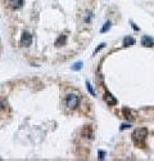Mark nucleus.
I'll return each mask as SVG.
<instances>
[{"instance_id":"13","label":"nucleus","mask_w":154,"mask_h":161,"mask_svg":"<svg viewBox=\"0 0 154 161\" xmlns=\"http://www.w3.org/2000/svg\"><path fill=\"white\" fill-rule=\"evenodd\" d=\"M130 126H131L130 124H123V125H122V126H121V130H125V129H128Z\"/></svg>"},{"instance_id":"6","label":"nucleus","mask_w":154,"mask_h":161,"mask_svg":"<svg viewBox=\"0 0 154 161\" xmlns=\"http://www.w3.org/2000/svg\"><path fill=\"white\" fill-rule=\"evenodd\" d=\"M141 44H143V46H153L154 45V40L150 36H143Z\"/></svg>"},{"instance_id":"8","label":"nucleus","mask_w":154,"mask_h":161,"mask_svg":"<svg viewBox=\"0 0 154 161\" xmlns=\"http://www.w3.org/2000/svg\"><path fill=\"white\" fill-rule=\"evenodd\" d=\"M66 40H67V36H66V35H62V36H59V38L57 39V41H55V45H57V46L64 45Z\"/></svg>"},{"instance_id":"12","label":"nucleus","mask_w":154,"mask_h":161,"mask_svg":"<svg viewBox=\"0 0 154 161\" xmlns=\"http://www.w3.org/2000/svg\"><path fill=\"white\" fill-rule=\"evenodd\" d=\"M104 46H106V44H104V43H103V44H101V45H99V46H98V48L95 49V52H94V53H98L99 51H101V49H103Z\"/></svg>"},{"instance_id":"14","label":"nucleus","mask_w":154,"mask_h":161,"mask_svg":"<svg viewBox=\"0 0 154 161\" xmlns=\"http://www.w3.org/2000/svg\"><path fill=\"white\" fill-rule=\"evenodd\" d=\"M99 156H100V157H99L100 160H104V156H106V153H104L103 151H100V152H99Z\"/></svg>"},{"instance_id":"3","label":"nucleus","mask_w":154,"mask_h":161,"mask_svg":"<svg viewBox=\"0 0 154 161\" xmlns=\"http://www.w3.org/2000/svg\"><path fill=\"white\" fill-rule=\"evenodd\" d=\"M31 44H32V35L30 34V32L24 31L22 34V36H21V45L22 46H30Z\"/></svg>"},{"instance_id":"11","label":"nucleus","mask_w":154,"mask_h":161,"mask_svg":"<svg viewBox=\"0 0 154 161\" xmlns=\"http://www.w3.org/2000/svg\"><path fill=\"white\" fill-rule=\"evenodd\" d=\"M86 88H87V90H89L90 94H91L93 97H95V92H94V89H93V87H91V84H90V83H86Z\"/></svg>"},{"instance_id":"9","label":"nucleus","mask_w":154,"mask_h":161,"mask_svg":"<svg viewBox=\"0 0 154 161\" xmlns=\"http://www.w3.org/2000/svg\"><path fill=\"white\" fill-rule=\"evenodd\" d=\"M83 67V63L82 62H77V63H75L72 66V71H80Z\"/></svg>"},{"instance_id":"15","label":"nucleus","mask_w":154,"mask_h":161,"mask_svg":"<svg viewBox=\"0 0 154 161\" xmlns=\"http://www.w3.org/2000/svg\"><path fill=\"white\" fill-rule=\"evenodd\" d=\"M3 110H4V105H3V102L0 101V111H3Z\"/></svg>"},{"instance_id":"7","label":"nucleus","mask_w":154,"mask_h":161,"mask_svg":"<svg viewBox=\"0 0 154 161\" xmlns=\"http://www.w3.org/2000/svg\"><path fill=\"white\" fill-rule=\"evenodd\" d=\"M135 44V39L132 38V36H126L123 39V45L125 46H131V45H134Z\"/></svg>"},{"instance_id":"5","label":"nucleus","mask_w":154,"mask_h":161,"mask_svg":"<svg viewBox=\"0 0 154 161\" xmlns=\"http://www.w3.org/2000/svg\"><path fill=\"white\" fill-rule=\"evenodd\" d=\"M104 99H106V102L108 103V106H114V105H117V99H116L111 94V93H107L106 97H104Z\"/></svg>"},{"instance_id":"1","label":"nucleus","mask_w":154,"mask_h":161,"mask_svg":"<svg viewBox=\"0 0 154 161\" xmlns=\"http://www.w3.org/2000/svg\"><path fill=\"white\" fill-rule=\"evenodd\" d=\"M146 137H148V129L146 128H138L132 133V141L135 144H143Z\"/></svg>"},{"instance_id":"10","label":"nucleus","mask_w":154,"mask_h":161,"mask_svg":"<svg viewBox=\"0 0 154 161\" xmlns=\"http://www.w3.org/2000/svg\"><path fill=\"white\" fill-rule=\"evenodd\" d=\"M111 26H112V23L109 22V21H108V22H106V23H104V26L101 27L100 32H101V34H103V32H107V31H108V30H109V28H111Z\"/></svg>"},{"instance_id":"2","label":"nucleus","mask_w":154,"mask_h":161,"mask_svg":"<svg viewBox=\"0 0 154 161\" xmlns=\"http://www.w3.org/2000/svg\"><path fill=\"white\" fill-rule=\"evenodd\" d=\"M66 105L69 110H75L77 106H78V95L76 94H68L67 98H66Z\"/></svg>"},{"instance_id":"4","label":"nucleus","mask_w":154,"mask_h":161,"mask_svg":"<svg viewBox=\"0 0 154 161\" xmlns=\"http://www.w3.org/2000/svg\"><path fill=\"white\" fill-rule=\"evenodd\" d=\"M9 5L12 9H21L23 6V0H10Z\"/></svg>"}]
</instances>
